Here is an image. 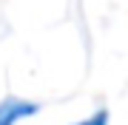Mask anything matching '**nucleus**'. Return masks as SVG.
Instances as JSON below:
<instances>
[{"label":"nucleus","mask_w":128,"mask_h":125,"mask_svg":"<svg viewBox=\"0 0 128 125\" xmlns=\"http://www.w3.org/2000/svg\"><path fill=\"white\" fill-rule=\"evenodd\" d=\"M40 111V105L23 97H6L0 100V125H17L26 117H34Z\"/></svg>","instance_id":"f257e3e1"},{"label":"nucleus","mask_w":128,"mask_h":125,"mask_svg":"<svg viewBox=\"0 0 128 125\" xmlns=\"http://www.w3.org/2000/svg\"><path fill=\"white\" fill-rule=\"evenodd\" d=\"M74 125H108V111L100 108V111H94L91 117H86V120H80V122H74Z\"/></svg>","instance_id":"f03ea898"}]
</instances>
